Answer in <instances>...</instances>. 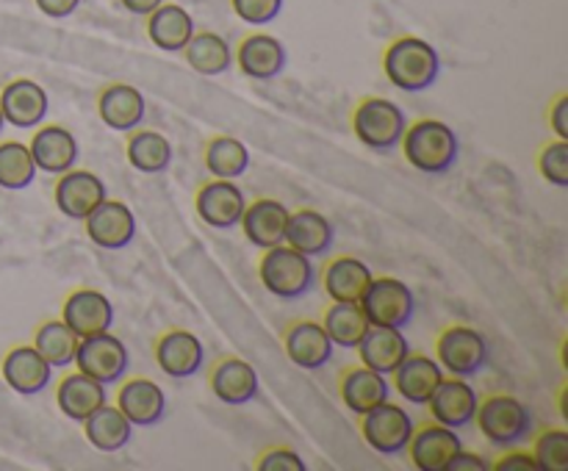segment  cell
Listing matches in <instances>:
<instances>
[{
	"label": "cell",
	"instance_id": "1",
	"mask_svg": "<svg viewBox=\"0 0 568 471\" xmlns=\"http://www.w3.org/2000/svg\"><path fill=\"white\" fill-rule=\"evenodd\" d=\"M403 153L414 170L425 175H444L455 166L460 155L458 133L442 120H419L405 127Z\"/></svg>",
	"mask_w": 568,
	"mask_h": 471
},
{
	"label": "cell",
	"instance_id": "2",
	"mask_svg": "<svg viewBox=\"0 0 568 471\" xmlns=\"http://www.w3.org/2000/svg\"><path fill=\"white\" fill-rule=\"evenodd\" d=\"M388 81L403 92H425L442 75V59L430 42L419 37H399L388 44L383 59Z\"/></svg>",
	"mask_w": 568,
	"mask_h": 471
},
{
	"label": "cell",
	"instance_id": "3",
	"mask_svg": "<svg viewBox=\"0 0 568 471\" xmlns=\"http://www.w3.org/2000/svg\"><path fill=\"white\" fill-rule=\"evenodd\" d=\"M258 277L272 297L300 299L314 286L316 269L308 255H303L300 249L288 247L283 242L277 247L264 249V258L258 264Z\"/></svg>",
	"mask_w": 568,
	"mask_h": 471
},
{
	"label": "cell",
	"instance_id": "4",
	"mask_svg": "<svg viewBox=\"0 0 568 471\" xmlns=\"http://www.w3.org/2000/svg\"><path fill=\"white\" fill-rule=\"evenodd\" d=\"M405 127H408V120L403 109L386 98L361 100L353 114L355 136L375 153H392L394 147H399Z\"/></svg>",
	"mask_w": 568,
	"mask_h": 471
},
{
	"label": "cell",
	"instance_id": "5",
	"mask_svg": "<svg viewBox=\"0 0 568 471\" xmlns=\"http://www.w3.org/2000/svg\"><path fill=\"white\" fill-rule=\"evenodd\" d=\"M477 427L494 447H514L532 430V416L521 399L508 393H491L477 405Z\"/></svg>",
	"mask_w": 568,
	"mask_h": 471
},
{
	"label": "cell",
	"instance_id": "6",
	"mask_svg": "<svg viewBox=\"0 0 568 471\" xmlns=\"http://www.w3.org/2000/svg\"><path fill=\"white\" fill-rule=\"evenodd\" d=\"M369 325L377 327H399L403 330L416 310V297L410 286L399 277H372L369 288L361 297Z\"/></svg>",
	"mask_w": 568,
	"mask_h": 471
},
{
	"label": "cell",
	"instance_id": "7",
	"mask_svg": "<svg viewBox=\"0 0 568 471\" xmlns=\"http://www.w3.org/2000/svg\"><path fill=\"white\" fill-rule=\"evenodd\" d=\"M436 360L453 377H475L488 364V341L469 325H453L438 336Z\"/></svg>",
	"mask_w": 568,
	"mask_h": 471
},
{
	"label": "cell",
	"instance_id": "8",
	"mask_svg": "<svg viewBox=\"0 0 568 471\" xmlns=\"http://www.w3.org/2000/svg\"><path fill=\"white\" fill-rule=\"evenodd\" d=\"M414 430V416L405 408H399V405H394L392 399H386L383 405L372 408L369 413L361 416V436H364V441L377 454H386V458L403 454L408 449Z\"/></svg>",
	"mask_w": 568,
	"mask_h": 471
},
{
	"label": "cell",
	"instance_id": "9",
	"mask_svg": "<svg viewBox=\"0 0 568 471\" xmlns=\"http://www.w3.org/2000/svg\"><path fill=\"white\" fill-rule=\"evenodd\" d=\"M75 366L78 371L89 375L92 380L103 382V386H114V382H120L128 375L131 352H128V347L120 338L105 330L78 341Z\"/></svg>",
	"mask_w": 568,
	"mask_h": 471
},
{
	"label": "cell",
	"instance_id": "10",
	"mask_svg": "<svg viewBox=\"0 0 568 471\" xmlns=\"http://www.w3.org/2000/svg\"><path fill=\"white\" fill-rule=\"evenodd\" d=\"M109 197L103 177H98L89 170H67L59 175V183L53 188V199L67 219L83 222L103 199Z\"/></svg>",
	"mask_w": 568,
	"mask_h": 471
},
{
	"label": "cell",
	"instance_id": "11",
	"mask_svg": "<svg viewBox=\"0 0 568 471\" xmlns=\"http://www.w3.org/2000/svg\"><path fill=\"white\" fill-rule=\"evenodd\" d=\"M194 208H197L200 219L209 227H214V231H231V227H236L242 222L247 199H244V192L236 183L214 177V181L205 183L197 192Z\"/></svg>",
	"mask_w": 568,
	"mask_h": 471
},
{
	"label": "cell",
	"instance_id": "12",
	"mask_svg": "<svg viewBox=\"0 0 568 471\" xmlns=\"http://www.w3.org/2000/svg\"><path fill=\"white\" fill-rule=\"evenodd\" d=\"M61 321L75 332L78 338L98 336V332L111 330L114 325V305L103 291L94 288H78L64 299L61 308Z\"/></svg>",
	"mask_w": 568,
	"mask_h": 471
},
{
	"label": "cell",
	"instance_id": "13",
	"mask_svg": "<svg viewBox=\"0 0 568 471\" xmlns=\"http://www.w3.org/2000/svg\"><path fill=\"white\" fill-rule=\"evenodd\" d=\"M460 449H464V443H460L458 432L453 427L433 421V424L414 430L405 452L410 454V463L419 471H447Z\"/></svg>",
	"mask_w": 568,
	"mask_h": 471
},
{
	"label": "cell",
	"instance_id": "14",
	"mask_svg": "<svg viewBox=\"0 0 568 471\" xmlns=\"http://www.w3.org/2000/svg\"><path fill=\"white\" fill-rule=\"evenodd\" d=\"M87 225V236L92 238L98 247L103 249H122L133 242L136 236V216L120 199L105 197L92 214L83 219Z\"/></svg>",
	"mask_w": 568,
	"mask_h": 471
},
{
	"label": "cell",
	"instance_id": "15",
	"mask_svg": "<svg viewBox=\"0 0 568 471\" xmlns=\"http://www.w3.org/2000/svg\"><path fill=\"white\" fill-rule=\"evenodd\" d=\"M477 405H480V397L466 382V377H449V380L444 377L436 391H433L427 408H430L433 421H438L444 427H453V430H460V427L475 421Z\"/></svg>",
	"mask_w": 568,
	"mask_h": 471
},
{
	"label": "cell",
	"instance_id": "16",
	"mask_svg": "<svg viewBox=\"0 0 568 471\" xmlns=\"http://www.w3.org/2000/svg\"><path fill=\"white\" fill-rule=\"evenodd\" d=\"M0 111H3L6 125L37 127L48 116L50 98L31 78H17L0 92Z\"/></svg>",
	"mask_w": 568,
	"mask_h": 471
},
{
	"label": "cell",
	"instance_id": "17",
	"mask_svg": "<svg viewBox=\"0 0 568 471\" xmlns=\"http://www.w3.org/2000/svg\"><path fill=\"white\" fill-rule=\"evenodd\" d=\"M0 371H3L6 386L11 391L22 393V397L42 393L50 386V380H53V366L39 355V349L33 344H22V347H14L11 352H6Z\"/></svg>",
	"mask_w": 568,
	"mask_h": 471
},
{
	"label": "cell",
	"instance_id": "18",
	"mask_svg": "<svg viewBox=\"0 0 568 471\" xmlns=\"http://www.w3.org/2000/svg\"><path fill=\"white\" fill-rule=\"evenodd\" d=\"M205 347L194 332L189 330H170L155 341V364L164 375L175 380H186L203 369Z\"/></svg>",
	"mask_w": 568,
	"mask_h": 471
},
{
	"label": "cell",
	"instance_id": "19",
	"mask_svg": "<svg viewBox=\"0 0 568 471\" xmlns=\"http://www.w3.org/2000/svg\"><path fill=\"white\" fill-rule=\"evenodd\" d=\"M283 347H286L288 360L300 369L316 371L322 369L325 364H331L333 358V341L331 336L325 332L322 321H294L292 327L283 336Z\"/></svg>",
	"mask_w": 568,
	"mask_h": 471
},
{
	"label": "cell",
	"instance_id": "20",
	"mask_svg": "<svg viewBox=\"0 0 568 471\" xmlns=\"http://www.w3.org/2000/svg\"><path fill=\"white\" fill-rule=\"evenodd\" d=\"M116 408L133 427H153L166 416V393L148 377H133L116 393Z\"/></svg>",
	"mask_w": 568,
	"mask_h": 471
},
{
	"label": "cell",
	"instance_id": "21",
	"mask_svg": "<svg viewBox=\"0 0 568 471\" xmlns=\"http://www.w3.org/2000/svg\"><path fill=\"white\" fill-rule=\"evenodd\" d=\"M286 222H288V208L281 199L261 197L253 205H247L242 214V231L247 236V242L258 249L277 247V244L286 242Z\"/></svg>",
	"mask_w": 568,
	"mask_h": 471
},
{
	"label": "cell",
	"instance_id": "22",
	"mask_svg": "<svg viewBox=\"0 0 568 471\" xmlns=\"http://www.w3.org/2000/svg\"><path fill=\"white\" fill-rule=\"evenodd\" d=\"M98 114L103 120V125H109L111 131L131 133L148 116V103H144V94L136 86H128V83H111L100 92L98 100Z\"/></svg>",
	"mask_w": 568,
	"mask_h": 471
},
{
	"label": "cell",
	"instance_id": "23",
	"mask_svg": "<svg viewBox=\"0 0 568 471\" xmlns=\"http://www.w3.org/2000/svg\"><path fill=\"white\" fill-rule=\"evenodd\" d=\"M31 158L37 164V170L48 172V175H61V172L72 170L78 164V139L72 136V131L61 125H44L33 133L31 144Z\"/></svg>",
	"mask_w": 568,
	"mask_h": 471
},
{
	"label": "cell",
	"instance_id": "24",
	"mask_svg": "<svg viewBox=\"0 0 568 471\" xmlns=\"http://www.w3.org/2000/svg\"><path fill=\"white\" fill-rule=\"evenodd\" d=\"M355 349L361 355V364L386 377L394 375V369L410 355L408 338L403 336L399 327L369 325V330L364 332V338H361V344Z\"/></svg>",
	"mask_w": 568,
	"mask_h": 471
},
{
	"label": "cell",
	"instance_id": "25",
	"mask_svg": "<svg viewBox=\"0 0 568 471\" xmlns=\"http://www.w3.org/2000/svg\"><path fill=\"white\" fill-rule=\"evenodd\" d=\"M236 64L253 81H275L286 70V48L270 33H253L239 44Z\"/></svg>",
	"mask_w": 568,
	"mask_h": 471
},
{
	"label": "cell",
	"instance_id": "26",
	"mask_svg": "<svg viewBox=\"0 0 568 471\" xmlns=\"http://www.w3.org/2000/svg\"><path fill=\"white\" fill-rule=\"evenodd\" d=\"M394 391L410 405H427L438 382L444 380V369L438 360L427 358V355H408L403 364L394 369Z\"/></svg>",
	"mask_w": 568,
	"mask_h": 471
},
{
	"label": "cell",
	"instance_id": "27",
	"mask_svg": "<svg viewBox=\"0 0 568 471\" xmlns=\"http://www.w3.org/2000/svg\"><path fill=\"white\" fill-rule=\"evenodd\" d=\"M386 399H392V382L381 371L361 364L342 375V402L347 405L349 413L364 416L372 408L386 402Z\"/></svg>",
	"mask_w": 568,
	"mask_h": 471
},
{
	"label": "cell",
	"instance_id": "28",
	"mask_svg": "<svg viewBox=\"0 0 568 471\" xmlns=\"http://www.w3.org/2000/svg\"><path fill=\"white\" fill-rule=\"evenodd\" d=\"M333 225L325 214L314 208H300V211H288V222H286V244L288 247L300 249L308 258H320L325 255L327 249L333 247Z\"/></svg>",
	"mask_w": 568,
	"mask_h": 471
},
{
	"label": "cell",
	"instance_id": "29",
	"mask_svg": "<svg viewBox=\"0 0 568 471\" xmlns=\"http://www.w3.org/2000/svg\"><path fill=\"white\" fill-rule=\"evenodd\" d=\"M211 391L225 405H247L258 397V371L242 358H225L211 371Z\"/></svg>",
	"mask_w": 568,
	"mask_h": 471
},
{
	"label": "cell",
	"instance_id": "30",
	"mask_svg": "<svg viewBox=\"0 0 568 471\" xmlns=\"http://www.w3.org/2000/svg\"><path fill=\"white\" fill-rule=\"evenodd\" d=\"M109 402V391H105L103 382L92 380L83 371H72L64 380L59 382V391H55V405H59L61 413L72 421H83L100 408V405Z\"/></svg>",
	"mask_w": 568,
	"mask_h": 471
},
{
	"label": "cell",
	"instance_id": "31",
	"mask_svg": "<svg viewBox=\"0 0 568 471\" xmlns=\"http://www.w3.org/2000/svg\"><path fill=\"white\" fill-rule=\"evenodd\" d=\"M148 37L164 53H183L194 37L192 14L178 3H161L153 14H148Z\"/></svg>",
	"mask_w": 568,
	"mask_h": 471
},
{
	"label": "cell",
	"instance_id": "32",
	"mask_svg": "<svg viewBox=\"0 0 568 471\" xmlns=\"http://www.w3.org/2000/svg\"><path fill=\"white\" fill-rule=\"evenodd\" d=\"M372 269L361 258L353 255H342V258H333L325 266V294L333 303H361L364 291L372 283Z\"/></svg>",
	"mask_w": 568,
	"mask_h": 471
},
{
	"label": "cell",
	"instance_id": "33",
	"mask_svg": "<svg viewBox=\"0 0 568 471\" xmlns=\"http://www.w3.org/2000/svg\"><path fill=\"white\" fill-rule=\"evenodd\" d=\"M83 436L100 452H120L122 447H128L133 438V424L125 419L116 405H100L89 419L81 421Z\"/></svg>",
	"mask_w": 568,
	"mask_h": 471
},
{
	"label": "cell",
	"instance_id": "34",
	"mask_svg": "<svg viewBox=\"0 0 568 471\" xmlns=\"http://www.w3.org/2000/svg\"><path fill=\"white\" fill-rule=\"evenodd\" d=\"M183 55H186V64L192 66L200 75H222V72L231 70L233 64V50L227 44L225 37L214 31H203L189 39V44L183 48Z\"/></svg>",
	"mask_w": 568,
	"mask_h": 471
},
{
	"label": "cell",
	"instance_id": "35",
	"mask_svg": "<svg viewBox=\"0 0 568 471\" xmlns=\"http://www.w3.org/2000/svg\"><path fill=\"white\" fill-rule=\"evenodd\" d=\"M125 155L133 170H139L142 175H161V172L170 170L175 153H172V144L164 133L133 131V136L125 144Z\"/></svg>",
	"mask_w": 568,
	"mask_h": 471
},
{
	"label": "cell",
	"instance_id": "36",
	"mask_svg": "<svg viewBox=\"0 0 568 471\" xmlns=\"http://www.w3.org/2000/svg\"><path fill=\"white\" fill-rule=\"evenodd\" d=\"M325 332L331 336L333 347L355 349L369 330V319H366L361 303H333L325 310V321H322Z\"/></svg>",
	"mask_w": 568,
	"mask_h": 471
},
{
	"label": "cell",
	"instance_id": "37",
	"mask_svg": "<svg viewBox=\"0 0 568 471\" xmlns=\"http://www.w3.org/2000/svg\"><path fill=\"white\" fill-rule=\"evenodd\" d=\"M78 341H81V338H78L64 321L50 319L37 330L33 347L39 349V355H42L53 369H67V366L75 364Z\"/></svg>",
	"mask_w": 568,
	"mask_h": 471
},
{
	"label": "cell",
	"instance_id": "38",
	"mask_svg": "<svg viewBox=\"0 0 568 471\" xmlns=\"http://www.w3.org/2000/svg\"><path fill=\"white\" fill-rule=\"evenodd\" d=\"M205 166L214 177L236 181L250 170V150L233 136H214L205 150Z\"/></svg>",
	"mask_w": 568,
	"mask_h": 471
},
{
	"label": "cell",
	"instance_id": "39",
	"mask_svg": "<svg viewBox=\"0 0 568 471\" xmlns=\"http://www.w3.org/2000/svg\"><path fill=\"white\" fill-rule=\"evenodd\" d=\"M37 177V164L31 158V150L22 142L0 144V188L20 192L28 188Z\"/></svg>",
	"mask_w": 568,
	"mask_h": 471
},
{
	"label": "cell",
	"instance_id": "40",
	"mask_svg": "<svg viewBox=\"0 0 568 471\" xmlns=\"http://www.w3.org/2000/svg\"><path fill=\"white\" fill-rule=\"evenodd\" d=\"M538 471H566L568 469V432L547 430L538 436L536 449H532Z\"/></svg>",
	"mask_w": 568,
	"mask_h": 471
},
{
	"label": "cell",
	"instance_id": "41",
	"mask_svg": "<svg viewBox=\"0 0 568 471\" xmlns=\"http://www.w3.org/2000/svg\"><path fill=\"white\" fill-rule=\"evenodd\" d=\"M538 170L547 183H552L555 188H568V142L558 139V142H549L547 147L538 155Z\"/></svg>",
	"mask_w": 568,
	"mask_h": 471
},
{
	"label": "cell",
	"instance_id": "42",
	"mask_svg": "<svg viewBox=\"0 0 568 471\" xmlns=\"http://www.w3.org/2000/svg\"><path fill=\"white\" fill-rule=\"evenodd\" d=\"M231 3L239 20L250 22V25H266L283 11V0H231Z\"/></svg>",
	"mask_w": 568,
	"mask_h": 471
},
{
	"label": "cell",
	"instance_id": "43",
	"mask_svg": "<svg viewBox=\"0 0 568 471\" xmlns=\"http://www.w3.org/2000/svg\"><path fill=\"white\" fill-rule=\"evenodd\" d=\"M255 469L261 471H305L303 458H300L294 449H270V452L261 454V460L255 463Z\"/></svg>",
	"mask_w": 568,
	"mask_h": 471
},
{
	"label": "cell",
	"instance_id": "44",
	"mask_svg": "<svg viewBox=\"0 0 568 471\" xmlns=\"http://www.w3.org/2000/svg\"><path fill=\"white\" fill-rule=\"evenodd\" d=\"M494 469L497 471H538V463L530 452H510V454H503V458L494 463Z\"/></svg>",
	"mask_w": 568,
	"mask_h": 471
},
{
	"label": "cell",
	"instance_id": "45",
	"mask_svg": "<svg viewBox=\"0 0 568 471\" xmlns=\"http://www.w3.org/2000/svg\"><path fill=\"white\" fill-rule=\"evenodd\" d=\"M549 122H552V131L558 133V139H566L568 142V94H560L552 103V111H549Z\"/></svg>",
	"mask_w": 568,
	"mask_h": 471
},
{
	"label": "cell",
	"instance_id": "46",
	"mask_svg": "<svg viewBox=\"0 0 568 471\" xmlns=\"http://www.w3.org/2000/svg\"><path fill=\"white\" fill-rule=\"evenodd\" d=\"M78 6H81V0H37V9L42 11V14L53 17V20L75 14Z\"/></svg>",
	"mask_w": 568,
	"mask_h": 471
},
{
	"label": "cell",
	"instance_id": "47",
	"mask_svg": "<svg viewBox=\"0 0 568 471\" xmlns=\"http://www.w3.org/2000/svg\"><path fill=\"white\" fill-rule=\"evenodd\" d=\"M464 469L483 471V469H488V460L483 458V454L464 452V449H460V452L455 454V458H453V463H449V469H447V471H464Z\"/></svg>",
	"mask_w": 568,
	"mask_h": 471
},
{
	"label": "cell",
	"instance_id": "48",
	"mask_svg": "<svg viewBox=\"0 0 568 471\" xmlns=\"http://www.w3.org/2000/svg\"><path fill=\"white\" fill-rule=\"evenodd\" d=\"M161 3H164V0H122V6H125L131 14H142V17L153 14Z\"/></svg>",
	"mask_w": 568,
	"mask_h": 471
},
{
	"label": "cell",
	"instance_id": "49",
	"mask_svg": "<svg viewBox=\"0 0 568 471\" xmlns=\"http://www.w3.org/2000/svg\"><path fill=\"white\" fill-rule=\"evenodd\" d=\"M3 127H6V120H3V111H0V133H3Z\"/></svg>",
	"mask_w": 568,
	"mask_h": 471
}]
</instances>
